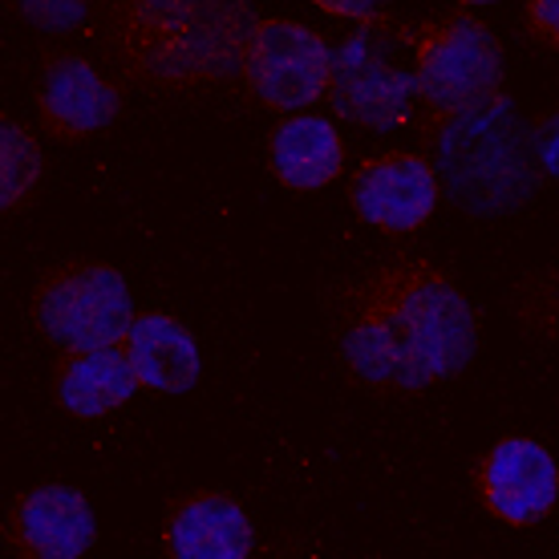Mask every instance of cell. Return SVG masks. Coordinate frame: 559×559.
I'll use <instances>...</instances> for the list:
<instances>
[{"mask_svg":"<svg viewBox=\"0 0 559 559\" xmlns=\"http://www.w3.org/2000/svg\"><path fill=\"white\" fill-rule=\"evenodd\" d=\"M475 349V308L430 260L373 267L345 305L341 361L373 390L414 393L459 378Z\"/></svg>","mask_w":559,"mask_h":559,"instance_id":"obj_1","label":"cell"},{"mask_svg":"<svg viewBox=\"0 0 559 559\" xmlns=\"http://www.w3.org/2000/svg\"><path fill=\"white\" fill-rule=\"evenodd\" d=\"M255 16L248 4L127 0L106 13L118 61L151 85H207L239 70Z\"/></svg>","mask_w":559,"mask_h":559,"instance_id":"obj_2","label":"cell"},{"mask_svg":"<svg viewBox=\"0 0 559 559\" xmlns=\"http://www.w3.org/2000/svg\"><path fill=\"white\" fill-rule=\"evenodd\" d=\"M433 170L447 195L475 215H507L535 195L527 130L499 94L462 114H426Z\"/></svg>","mask_w":559,"mask_h":559,"instance_id":"obj_3","label":"cell"},{"mask_svg":"<svg viewBox=\"0 0 559 559\" xmlns=\"http://www.w3.org/2000/svg\"><path fill=\"white\" fill-rule=\"evenodd\" d=\"M414 53V82L426 114H462L499 98V37L475 13H447L397 28Z\"/></svg>","mask_w":559,"mask_h":559,"instance_id":"obj_4","label":"cell"},{"mask_svg":"<svg viewBox=\"0 0 559 559\" xmlns=\"http://www.w3.org/2000/svg\"><path fill=\"white\" fill-rule=\"evenodd\" d=\"M33 324L61 353L122 349L134 324L127 276L94 260L53 267L33 293Z\"/></svg>","mask_w":559,"mask_h":559,"instance_id":"obj_5","label":"cell"},{"mask_svg":"<svg viewBox=\"0 0 559 559\" xmlns=\"http://www.w3.org/2000/svg\"><path fill=\"white\" fill-rule=\"evenodd\" d=\"M336 53L317 28L267 16L255 21L239 57V78L248 94L272 110H305L333 94Z\"/></svg>","mask_w":559,"mask_h":559,"instance_id":"obj_6","label":"cell"},{"mask_svg":"<svg viewBox=\"0 0 559 559\" xmlns=\"http://www.w3.org/2000/svg\"><path fill=\"white\" fill-rule=\"evenodd\" d=\"M478 499L507 527H532L559 503L556 454L527 433H507L483 454L475 471Z\"/></svg>","mask_w":559,"mask_h":559,"instance_id":"obj_7","label":"cell"},{"mask_svg":"<svg viewBox=\"0 0 559 559\" xmlns=\"http://www.w3.org/2000/svg\"><path fill=\"white\" fill-rule=\"evenodd\" d=\"M438 195H442V182L433 163L409 151L373 154L349 179V203L357 219L385 236H409L421 224H430Z\"/></svg>","mask_w":559,"mask_h":559,"instance_id":"obj_8","label":"cell"},{"mask_svg":"<svg viewBox=\"0 0 559 559\" xmlns=\"http://www.w3.org/2000/svg\"><path fill=\"white\" fill-rule=\"evenodd\" d=\"M333 106L341 118L369 130L409 127L414 102L421 98L414 73L393 70L373 33H361L336 49L333 73Z\"/></svg>","mask_w":559,"mask_h":559,"instance_id":"obj_9","label":"cell"},{"mask_svg":"<svg viewBox=\"0 0 559 559\" xmlns=\"http://www.w3.org/2000/svg\"><path fill=\"white\" fill-rule=\"evenodd\" d=\"M122 110V94L106 73L78 53H53L37 78L41 127L61 142L94 139Z\"/></svg>","mask_w":559,"mask_h":559,"instance_id":"obj_10","label":"cell"},{"mask_svg":"<svg viewBox=\"0 0 559 559\" xmlns=\"http://www.w3.org/2000/svg\"><path fill=\"white\" fill-rule=\"evenodd\" d=\"M98 539V515L78 487L41 483L16 495L9 544L21 559H82Z\"/></svg>","mask_w":559,"mask_h":559,"instance_id":"obj_11","label":"cell"},{"mask_svg":"<svg viewBox=\"0 0 559 559\" xmlns=\"http://www.w3.org/2000/svg\"><path fill=\"white\" fill-rule=\"evenodd\" d=\"M163 547L167 559H252L255 532L231 495L195 490L170 507Z\"/></svg>","mask_w":559,"mask_h":559,"instance_id":"obj_12","label":"cell"},{"mask_svg":"<svg viewBox=\"0 0 559 559\" xmlns=\"http://www.w3.org/2000/svg\"><path fill=\"white\" fill-rule=\"evenodd\" d=\"M134 373H139L142 390L154 393H187L199 385L203 373V353H199L195 333L167 312H142L130 324L127 341H122Z\"/></svg>","mask_w":559,"mask_h":559,"instance_id":"obj_13","label":"cell"},{"mask_svg":"<svg viewBox=\"0 0 559 559\" xmlns=\"http://www.w3.org/2000/svg\"><path fill=\"white\" fill-rule=\"evenodd\" d=\"M267 163L288 191H324L345 170V142L321 114H293L267 139Z\"/></svg>","mask_w":559,"mask_h":559,"instance_id":"obj_14","label":"cell"},{"mask_svg":"<svg viewBox=\"0 0 559 559\" xmlns=\"http://www.w3.org/2000/svg\"><path fill=\"white\" fill-rule=\"evenodd\" d=\"M142 390L127 349L66 353L57 365L53 393L57 406L73 418H106Z\"/></svg>","mask_w":559,"mask_h":559,"instance_id":"obj_15","label":"cell"},{"mask_svg":"<svg viewBox=\"0 0 559 559\" xmlns=\"http://www.w3.org/2000/svg\"><path fill=\"white\" fill-rule=\"evenodd\" d=\"M41 146L21 122H0V207H25L33 187L41 182Z\"/></svg>","mask_w":559,"mask_h":559,"instance_id":"obj_16","label":"cell"},{"mask_svg":"<svg viewBox=\"0 0 559 559\" xmlns=\"http://www.w3.org/2000/svg\"><path fill=\"white\" fill-rule=\"evenodd\" d=\"M527 142H532L535 167L544 170L547 179L559 182V106L556 110H547L544 118L535 122L532 134H527Z\"/></svg>","mask_w":559,"mask_h":559,"instance_id":"obj_17","label":"cell"},{"mask_svg":"<svg viewBox=\"0 0 559 559\" xmlns=\"http://www.w3.org/2000/svg\"><path fill=\"white\" fill-rule=\"evenodd\" d=\"M21 13L41 28H73L85 21L90 4H21Z\"/></svg>","mask_w":559,"mask_h":559,"instance_id":"obj_18","label":"cell"},{"mask_svg":"<svg viewBox=\"0 0 559 559\" xmlns=\"http://www.w3.org/2000/svg\"><path fill=\"white\" fill-rule=\"evenodd\" d=\"M523 21H527V28H532L539 41L559 49V0H532L523 9Z\"/></svg>","mask_w":559,"mask_h":559,"instance_id":"obj_19","label":"cell"},{"mask_svg":"<svg viewBox=\"0 0 559 559\" xmlns=\"http://www.w3.org/2000/svg\"><path fill=\"white\" fill-rule=\"evenodd\" d=\"M317 9L329 16H345V21H361V25H381L385 21V4H353V0H317Z\"/></svg>","mask_w":559,"mask_h":559,"instance_id":"obj_20","label":"cell"}]
</instances>
